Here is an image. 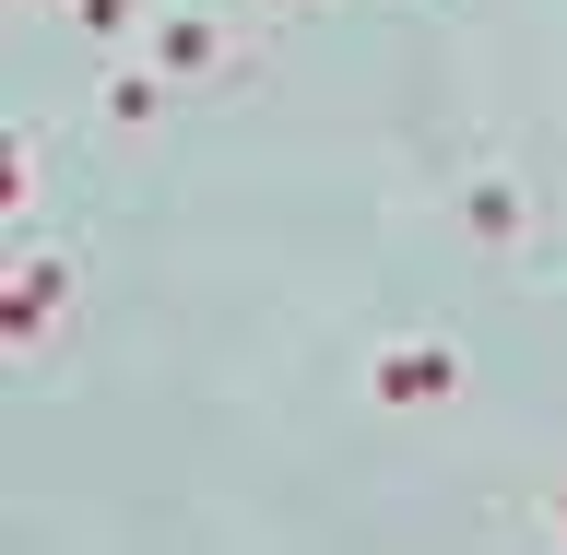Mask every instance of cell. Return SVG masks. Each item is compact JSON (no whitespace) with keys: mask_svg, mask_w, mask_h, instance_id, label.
<instances>
[{"mask_svg":"<svg viewBox=\"0 0 567 555\" xmlns=\"http://www.w3.org/2000/svg\"><path fill=\"white\" fill-rule=\"evenodd\" d=\"M544 532H556V544H567V473H556V496H544Z\"/></svg>","mask_w":567,"mask_h":555,"instance_id":"obj_8","label":"cell"},{"mask_svg":"<svg viewBox=\"0 0 567 555\" xmlns=\"http://www.w3.org/2000/svg\"><path fill=\"white\" fill-rule=\"evenodd\" d=\"M142 60L166 71L177 95H213V83H237V71H248V48H237V24H225V12H202V0H189V12H154V24H142Z\"/></svg>","mask_w":567,"mask_h":555,"instance_id":"obj_2","label":"cell"},{"mask_svg":"<svg viewBox=\"0 0 567 555\" xmlns=\"http://www.w3.org/2000/svg\"><path fill=\"white\" fill-rule=\"evenodd\" d=\"M296 12H331V0H296Z\"/></svg>","mask_w":567,"mask_h":555,"instance_id":"obj_10","label":"cell"},{"mask_svg":"<svg viewBox=\"0 0 567 555\" xmlns=\"http://www.w3.org/2000/svg\"><path fill=\"white\" fill-rule=\"evenodd\" d=\"M461 379H473L461 343H379L367 354V402H379V414H450Z\"/></svg>","mask_w":567,"mask_h":555,"instance_id":"obj_3","label":"cell"},{"mask_svg":"<svg viewBox=\"0 0 567 555\" xmlns=\"http://www.w3.org/2000/svg\"><path fill=\"white\" fill-rule=\"evenodd\" d=\"M95 119L142 142V131H166V119H177V83H166L154 60H106V71H95Z\"/></svg>","mask_w":567,"mask_h":555,"instance_id":"obj_5","label":"cell"},{"mask_svg":"<svg viewBox=\"0 0 567 555\" xmlns=\"http://www.w3.org/2000/svg\"><path fill=\"white\" fill-rule=\"evenodd\" d=\"M71 296H83V260L71 248H12V273H0V354L35 367V354L71 343Z\"/></svg>","mask_w":567,"mask_h":555,"instance_id":"obj_1","label":"cell"},{"mask_svg":"<svg viewBox=\"0 0 567 555\" xmlns=\"http://www.w3.org/2000/svg\"><path fill=\"white\" fill-rule=\"evenodd\" d=\"M24 12H71V0H24Z\"/></svg>","mask_w":567,"mask_h":555,"instance_id":"obj_9","label":"cell"},{"mask_svg":"<svg viewBox=\"0 0 567 555\" xmlns=\"http://www.w3.org/2000/svg\"><path fill=\"white\" fill-rule=\"evenodd\" d=\"M461 237L485 248V260H520V248L544 237V202H532V177L473 166V177H461Z\"/></svg>","mask_w":567,"mask_h":555,"instance_id":"obj_4","label":"cell"},{"mask_svg":"<svg viewBox=\"0 0 567 555\" xmlns=\"http://www.w3.org/2000/svg\"><path fill=\"white\" fill-rule=\"evenodd\" d=\"M35 202H48V142H35V131H12V142H0V213L24 225Z\"/></svg>","mask_w":567,"mask_h":555,"instance_id":"obj_6","label":"cell"},{"mask_svg":"<svg viewBox=\"0 0 567 555\" xmlns=\"http://www.w3.org/2000/svg\"><path fill=\"white\" fill-rule=\"evenodd\" d=\"M71 24L95 35V48H118V35H142L154 12H142V0H71Z\"/></svg>","mask_w":567,"mask_h":555,"instance_id":"obj_7","label":"cell"}]
</instances>
